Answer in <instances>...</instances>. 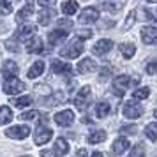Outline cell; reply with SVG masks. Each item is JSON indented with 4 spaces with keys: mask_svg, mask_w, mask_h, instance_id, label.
<instances>
[{
    "mask_svg": "<svg viewBox=\"0 0 157 157\" xmlns=\"http://www.w3.org/2000/svg\"><path fill=\"white\" fill-rule=\"evenodd\" d=\"M90 101H92V90H90V86H83V88H79V92L74 95L72 104L76 106L78 111H86L88 106H90Z\"/></svg>",
    "mask_w": 157,
    "mask_h": 157,
    "instance_id": "7a4b0ae2",
    "label": "cell"
},
{
    "mask_svg": "<svg viewBox=\"0 0 157 157\" xmlns=\"http://www.w3.org/2000/svg\"><path fill=\"white\" fill-rule=\"evenodd\" d=\"M11 102H13L16 108L21 109V108H27V106L32 104V97H30V95H23V97H16V99H13Z\"/></svg>",
    "mask_w": 157,
    "mask_h": 157,
    "instance_id": "4316f807",
    "label": "cell"
},
{
    "mask_svg": "<svg viewBox=\"0 0 157 157\" xmlns=\"http://www.w3.org/2000/svg\"><path fill=\"white\" fill-rule=\"evenodd\" d=\"M55 122H57L60 127H69L72 122H74V113H72L71 109H64V111H60V113L55 115Z\"/></svg>",
    "mask_w": 157,
    "mask_h": 157,
    "instance_id": "9c48e42d",
    "label": "cell"
},
{
    "mask_svg": "<svg viewBox=\"0 0 157 157\" xmlns=\"http://www.w3.org/2000/svg\"><path fill=\"white\" fill-rule=\"evenodd\" d=\"M58 25H64V27H71V21H58Z\"/></svg>",
    "mask_w": 157,
    "mask_h": 157,
    "instance_id": "ee69618b",
    "label": "cell"
},
{
    "mask_svg": "<svg viewBox=\"0 0 157 157\" xmlns=\"http://www.w3.org/2000/svg\"><path fill=\"white\" fill-rule=\"evenodd\" d=\"M6 46H7L9 51H18V46H16L14 41H7V43H6Z\"/></svg>",
    "mask_w": 157,
    "mask_h": 157,
    "instance_id": "f35d334b",
    "label": "cell"
},
{
    "mask_svg": "<svg viewBox=\"0 0 157 157\" xmlns=\"http://www.w3.org/2000/svg\"><path fill=\"white\" fill-rule=\"evenodd\" d=\"M97 20H99V11L95 7H86L79 13V23H83V25L95 23Z\"/></svg>",
    "mask_w": 157,
    "mask_h": 157,
    "instance_id": "52a82bcc",
    "label": "cell"
},
{
    "mask_svg": "<svg viewBox=\"0 0 157 157\" xmlns=\"http://www.w3.org/2000/svg\"><path fill=\"white\" fill-rule=\"evenodd\" d=\"M138 81H140V78H134L131 81V76L120 74V76H117V78L113 79V94L118 95V97H122L124 94L127 92V88H131V85H136Z\"/></svg>",
    "mask_w": 157,
    "mask_h": 157,
    "instance_id": "6da1fadb",
    "label": "cell"
},
{
    "mask_svg": "<svg viewBox=\"0 0 157 157\" xmlns=\"http://www.w3.org/2000/svg\"><path fill=\"white\" fill-rule=\"evenodd\" d=\"M108 76H109V69H102V71H101V81H104V79H108Z\"/></svg>",
    "mask_w": 157,
    "mask_h": 157,
    "instance_id": "60d3db41",
    "label": "cell"
},
{
    "mask_svg": "<svg viewBox=\"0 0 157 157\" xmlns=\"http://www.w3.org/2000/svg\"><path fill=\"white\" fill-rule=\"evenodd\" d=\"M155 69H157V62L155 60H150L148 64H147V67H145L147 74H155Z\"/></svg>",
    "mask_w": 157,
    "mask_h": 157,
    "instance_id": "d590c367",
    "label": "cell"
},
{
    "mask_svg": "<svg viewBox=\"0 0 157 157\" xmlns=\"http://www.w3.org/2000/svg\"><path fill=\"white\" fill-rule=\"evenodd\" d=\"M81 53H83V39H79V37L72 39L71 43L60 51V55L65 57V58H76V57H79Z\"/></svg>",
    "mask_w": 157,
    "mask_h": 157,
    "instance_id": "3957f363",
    "label": "cell"
},
{
    "mask_svg": "<svg viewBox=\"0 0 157 157\" xmlns=\"http://www.w3.org/2000/svg\"><path fill=\"white\" fill-rule=\"evenodd\" d=\"M129 157H145V147L143 145H134L132 147V150H131V154H129Z\"/></svg>",
    "mask_w": 157,
    "mask_h": 157,
    "instance_id": "1f68e13d",
    "label": "cell"
},
{
    "mask_svg": "<svg viewBox=\"0 0 157 157\" xmlns=\"http://www.w3.org/2000/svg\"><path fill=\"white\" fill-rule=\"evenodd\" d=\"M92 30L88 29V30H78V34H76V37H79V39H90L92 37Z\"/></svg>",
    "mask_w": 157,
    "mask_h": 157,
    "instance_id": "8d00e7d4",
    "label": "cell"
},
{
    "mask_svg": "<svg viewBox=\"0 0 157 157\" xmlns=\"http://www.w3.org/2000/svg\"><path fill=\"white\" fill-rule=\"evenodd\" d=\"M37 117H39V113L37 111H25V113H21V120H36Z\"/></svg>",
    "mask_w": 157,
    "mask_h": 157,
    "instance_id": "836d02e7",
    "label": "cell"
},
{
    "mask_svg": "<svg viewBox=\"0 0 157 157\" xmlns=\"http://www.w3.org/2000/svg\"><path fill=\"white\" fill-rule=\"evenodd\" d=\"M2 72H4V78L14 76V74H18V64L14 60H6L4 65H2Z\"/></svg>",
    "mask_w": 157,
    "mask_h": 157,
    "instance_id": "e0dca14e",
    "label": "cell"
},
{
    "mask_svg": "<svg viewBox=\"0 0 157 157\" xmlns=\"http://www.w3.org/2000/svg\"><path fill=\"white\" fill-rule=\"evenodd\" d=\"M11 120H13V111H11V108L0 106V125L9 124Z\"/></svg>",
    "mask_w": 157,
    "mask_h": 157,
    "instance_id": "d4e9b609",
    "label": "cell"
},
{
    "mask_svg": "<svg viewBox=\"0 0 157 157\" xmlns=\"http://www.w3.org/2000/svg\"><path fill=\"white\" fill-rule=\"evenodd\" d=\"M53 138V131L50 127H46V125H39L36 129V134H34V141L36 145H44V143H48Z\"/></svg>",
    "mask_w": 157,
    "mask_h": 157,
    "instance_id": "5b68a950",
    "label": "cell"
},
{
    "mask_svg": "<svg viewBox=\"0 0 157 157\" xmlns=\"http://www.w3.org/2000/svg\"><path fill=\"white\" fill-rule=\"evenodd\" d=\"M150 95V88L148 86H145V88H138L132 92V99L134 101H141V99H147Z\"/></svg>",
    "mask_w": 157,
    "mask_h": 157,
    "instance_id": "83f0119b",
    "label": "cell"
},
{
    "mask_svg": "<svg viewBox=\"0 0 157 157\" xmlns=\"http://www.w3.org/2000/svg\"><path fill=\"white\" fill-rule=\"evenodd\" d=\"M92 157H104V155H102L101 152H94V154H92Z\"/></svg>",
    "mask_w": 157,
    "mask_h": 157,
    "instance_id": "f6af8a7d",
    "label": "cell"
},
{
    "mask_svg": "<svg viewBox=\"0 0 157 157\" xmlns=\"http://www.w3.org/2000/svg\"><path fill=\"white\" fill-rule=\"evenodd\" d=\"M155 118H157V109H155Z\"/></svg>",
    "mask_w": 157,
    "mask_h": 157,
    "instance_id": "7dc6e473",
    "label": "cell"
},
{
    "mask_svg": "<svg viewBox=\"0 0 157 157\" xmlns=\"http://www.w3.org/2000/svg\"><path fill=\"white\" fill-rule=\"evenodd\" d=\"M111 48H113V41H109V39H101V41H97V43H95V46H94L92 50H94V53H95V55L102 57V55H106Z\"/></svg>",
    "mask_w": 157,
    "mask_h": 157,
    "instance_id": "8fae6325",
    "label": "cell"
},
{
    "mask_svg": "<svg viewBox=\"0 0 157 157\" xmlns=\"http://www.w3.org/2000/svg\"><path fill=\"white\" fill-rule=\"evenodd\" d=\"M65 37H67V30L58 29V30H53V32L48 34V41H50L51 46H55V44H58L60 41H64Z\"/></svg>",
    "mask_w": 157,
    "mask_h": 157,
    "instance_id": "2e32d148",
    "label": "cell"
},
{
    "mask_svg": "<svg viewBox=\"0 0 157 157\" xmlns=\"http://www.w3.org/2000/svg\"><path fill=\"white\" fill-rule=\"evenodd\" d=\"M41 157H57L55 150H41Z\"/></svg>",
    "mask_w": 157,
    "mask_h": 157,
    "instance_id": "74e56055",
    "label": "cell"
},
{
    "mask_svg": "<svg viewBox=\"0 0 157 157\" xmlns=\"http://www.w3.org/2000/svg\"><path fill=\"white\" fill-rule=\"evenodd\" d=\"M53 16H55V11H41L39 13V23L41 25H48Z\"/></svg>",
    "mask_w": 157,
    "mask_h": 157,
    "instance_id": "f546056e",
    "label": "cell"
},
{
    "mask_svg": "<svg viewBox=\"0 0 157 157\" xmlns=\"http://www.w3.org/2000/svg\"><path fill=\"white\" fill-rule=\"evenodd\" d=\"M44 71V62L43 60H37L36 64H32V67L29 69V78H37L41 76Z\"/></svg>",
    "mask_w": 157,
    "mask_h": 157,
    "instance_id": "ffe728a7",
    "label": "cell"
},
{
    "mask_svg": "<svg viewBox=\"0 0 157 157\" xmlns=\"http://www.w3.org/2000/svg\"><path fill=\"white\" fill-rule=\"evenodd\" d=\"M136 131H138L136 125H122V127H120L122 134H136Z\"/></svg>",
    "mask_w": 157,
    "mask_h": 157,
    "instance_id": "e575fe53",
    "label": "cell"
},
{
    "mask_svg": "<svg viewBox=\"0 0 157 157\" xmlns=\"http://www.w3.org/2000/svg\"><path fill=\"white\" fill-rule=\"evenodd\" d=\"M118 50H120V53L125 58H132L136 55V46H134V44L124 43V44H120V46H118Z\"/></svg>",
    "mask_w": 157,
    "mask_h": 157,
    "instance_id": "44dd1931",
    "label": "cell"
},
{
    "mask_svg": "<svg viewBox=\"0 0 157 157\" xmlns=\"http://www.w3.org/2000/svg\"><path fill=\"white\" fill-rule=\"evenodd\" d=\"M78 11V2H74V0H67L62 4V13L67 16H72L74 13Z\"/></svg>",
    "mask_w": 157,
    "mask_h": 157,
    "instance_id": "603a6c76",
    "label": "cell"
},
{
    "mask_svg": "<svg viewBox=\"0 0 157 157\" xmlns=\"http://www.w3.org/2000/svg\"><path fill=\"white\" fill-rule=\"evenodd\" d=\"M129 147H131V141H129L127 138H117L113 141V152L117 154V155H120V154H124L125 150H129Z\"/></svg>",
    "mask_w": 157,
    "mask_h": 157,
    "instance_id": "9a60e30c",
    "label": "cell"
},
{
    "mask_svg": "<svg viewBox=\"0 0 157 157\" xmlns=\"http://www.w3.org/2000/svg\"><path fill=\"white\" fill-rule=\"evenodd\" d=\"M145 2H150V4H155L157 0H145Z\"/></svg>",
    "mask_w": 157,
    "mask_h": 157,
    "instance_id": "bcb514c9",
    "label": "cell"
},
{
    "mask_svg": "<svg viewBox=\"0 0 157 157\" xmlns=\"http://www.w3.org/2000/svg\"><path fill=\"white\" fill-rule=\"evenodd\" d=\"M55 152H57V155H65V154H69V145L65 141L64 138H57V141H55Z\"/></svg>",
    "mask_w": 157,
    "mask_h": 157,
    "instance_id": "7402d4cb",
    "label": "cell"
},
{
    "mask_svg": "<svg viewBox=\"0 0 157 157\" xmlns=\"http://www.w3.org/2000/svg\"><path fill=\"white\" fill-rule=\"evenodd\" d=\"M122 111H124V117H127V118H140L143 115V106H140L138 102H125L124 108H122Z\"/></svg>",
    "mask_w": 157,
    "mask_h": 157,
    "instance_id": "8992f818",
    "label": "cell"
},
{
    "mask_svg": "<svg viewBox=\"0 0 157 157\" xmlns=\"http://www.w3.org/2000/svg\"><path fill=\"white\" fill-rule=\"evenodd\" d=\"M109 111H111V106H109L108 101H101V102H97V106H95V113H97V117L104 118V117L109 115Z\"/></svg>",
    "mask_w": 157,
    "mask_h": 157,
    "instance_id": "d6986e66",
    "label": "cell"
},
{
    "mask_svg": "<svg viewBox=\"0 0 157 157\" xmlns=\"http://www.w3.org/2000/svg\"><path fill=\"white\" fill-rule=\"evenodd\" d=\"M13 13V4H11V0H0V14L7 16Z\"/></svg>",
    "mask_w": 157,
    "mask_h": 157,
    "instance_id": "4dcf8cb0",
    "label": "cell"
},
{
    "mask_svg": "<svg viewBox=\"0 0 157 157\" xmlns=\"http://www.w3.org/2000/svg\"><path fill=\"white\" fill-rule=\"evenodd\" d=\"M44 48H43V39L41 37H34L32 41H29L27 44V51L29 53H41Z\"/></svg>",
    "mask_w": 157,
    "mask_h": 157,
    "instance_id": "ac0fdd59",
    "label": "cell"
},
{
    "mask_svg": "<svg viewBox=\"0 0 157 157\" xmlns=\"http://www.w3.org/2000/svg\"><path fill=\"white\" fill-rule=\"evenodd\" d=\"M29 134H30V129L27 125H14V127L6 131V136L13 138V140H25Z\"/></svg>",
    "mask_w": 157,
    "mask_h": 157,
    "instance_id": "ba28073f",
    "label": "cell"
},
{
    "mask_svg": "<svg viewBox=\"0 0 157 157\" xmlns=\"http://www.w3.org/2000/svg\"><path fill=\"white\" fill-rule=\"evenodd\" d=\"M78 157H86V150H78Z\"/></svg>",
    "mask_w": 157,
    "mask_h": 157,
    "instance_id": "7bdbcfd3",
    "label": "cell"
},
{
    "mask_svg": "<svg viewBox=\"0 0 157 157\" xmlns=\"http://www.w3.org/2000/svg\"><path fill=\"white\" fill-rule=\"evenodd\" d=\"M95 69H97V65H95V60H92V58H83L78 64V72H81V74L94 72Z\"/></svg>",
    "mask_w": 157,
    "mask_h": 157,
    "instance_id": "5bb4252c",
    "label": "cell"
},
{
    "mask_svg": "<svg viewBox=\"0 0 157 157\" xmlns=\"http://www.w3.org/2000/svg\"><path fill=\"white\" fill-rule=\"evenodd\" d=\"M39 4H41L43 7H50V6L55 4V0H39Z\"/></svg>",
    "mask_w": 157,
    "mask_h": 157,
    "instance_id": "ab89813d",
    "label": "cell"
},
{
    "mask_svg": "<svg viewBox=\"0 0 157 157\" xmlns=\"http://www.w3.org/2000/svg\"><path fill=\"white\" fill-rule=\"evenodd\" d=\"M143 16H145V20H148V21H150V20H154V18H152V14H150L148 11H143Z\"/></svg>",
    "mask_w": 157,
    "mask_h": 157,
    "instance_id": "b9f144b4",
    "label": "cell"
},
{
    "mask_svg": "<svg viewBox=\"0 0 157 157\" xmlns=\"http://www.w3.org/2000/svg\"><path fill=\"white\" fill-rule=\"evenodd\" d=\"M106 140V131H94L92 134L88 136V143L90 145H95V143H101V141H104Z\"/></svg>",
    "mask_w": 157,
    "mask_h": 157,
    "instance_id": "484cf974",
    "label": "cell"
},
{
    "mask_svg": "<svg viewBox=\"0 0 157 157\" xmlns=\"http://www.w3.org/2000/svg\"><path fill=\"white\" fill-rule=\"evenodd\" d=\"M51 69L55 74H65V76H69L72 72V65L64 62V60H53V64H51Z\"/></svg>",
    "mask_w": 157,
    "mask_h": 157,
    "instance_id": "30bf717a",
    "label": "cell"
},
{
    "mask_svg": "<svg viewBox=\"0 0 157 157\" xmlns=\"http://www.w3.org/2000/svg\"><path fill=\"white\" fill-rule=\"evenodd\" d=\"M134 20H136V11H131V13L127 14V20H125V23H124V30H127L129 27H132Z\"/></svg>",
    "mask_w": 157,
    "mask_h": 157,
    "instance_id": "d6a6232c",
    "label": "cell"
},
{
    "mask_svg": "<svg viewBox=\"0 0 157 157\" xmlns=\"http://www.w3.org/2000/svg\"><path fill=\"white\" fill-rule=\"evenodd\" d=\"M23 88H25L23 81H20L16 76H7L6 81H4V92L9 94V95H13V94H20Z\"/></svg>",
    "mask_w": 157,
    "mask_h": 157,
    "instance_id": "277c9868",
    "label": "cell"
},
{
    "mask_svg": "<svg viewBox=\"0 0 157 157\" xmlns=\"http://www.w3.org/2000/svg\"><path fill=\"white\" fill-rule=\"evenodd\" d=\"M145 134H147L148 140L157 141V124H148V125L145 127Z\"/></svg>",
    "mask_w": 157,
    "mask_h": 157,
    "instance_id": "f1b7e54d",
    "label": "cell"
},
{
    "mask_svg": "<svg viewBox=\"0 0 157 157\" xmlns=\"http://www.w3.org/2000/svg\"><path fill=\"white\" fill-rule=\"evenodd\" d=\"M36 32H37L36 25H23L16 32V39H30V37L36 36Z\"/></svg>",
    "mask_w": 157,
    "mask_h": 157,
    "instance_id": "4fadbf2b",
    "label": "cell"
},
{
    "mask_svg": "<svg viewBox=\"0 0 157 157\" xmlns=\"http://www.w3.org/2000/svg\"><path fill=\"white\" fill-rule=\"evenodd\" d=\"M141 41L145 44H155L157 43V29L155 27H145L141 30Z\"/></svg>",
    "mask_w": 157,
    "mask_h": 157,
    "instance_id": "7c38bea8",
    "label": "cell"
},
{
    "mask_svg": "<svg viewBox=\"0 0 157 157\" xmlns=\"http://www.w3.org/2000/svg\"><path fill=\"white\" fill-rule=\"evenodd\" d=\"M32 14H34V6H32V4H27L23 9L18 11V21H25V20H29Z\"/></svg>",
    "mask_w": 157,
    "mask_h": 157,
    "instance_id": "cb8c5ba5",
    "label": "cell"
}]
</instances>
